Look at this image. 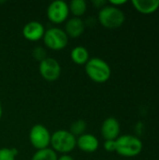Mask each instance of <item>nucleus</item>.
<instances>
[{
  "label": "nucleus",
  "instance_id": "1",
  "mask_svg": "<svg viewBox=\"0 0 159 160\" xmlns=\"http://www.w3.org/2000/svg\"><path fill=\"white\" fill-rule=\"evenodd\" d=\"M143 149L141 139L133 135H122L115 140V152L124 158H134L139 156Z\"/></svg>",
  "mask_w": 159,
  "mask_h": 160
},
{
  "label": "nucleus",
  "instance_id": "2",
  "mask_svg": "<svg viewBox=\"0 0 159 160\" xmlns=\"http://www.w3.org/2000/svg\"><path fill=\"white\" fill-rule=\"evenodd\" d=\"M84 66L87 76L95 82L104 83L111 78V67L106 61L101 58H90Z\"/></svg>",
  "mask_w": 159,
  "mask_h": 160
},
{
  "label": "nucleus",
  "instance_id": "3",
  "mask_svg": "<svg viewBox=\"0 0 159 160\" xmlns=\"http://www.w3.org/2000/svg\"><path fill=\"white\" fill-rule=\"evenodd\" d=\"M50 145L56 154L68 155L77 147V138L68 130L60 129L52 134Z\"/></svg>",
  "mask_w": 159,
  "mask_h": 160
},
{
  "label": "nucleus",
  "instance_id": "4",
  "mask_svg": "<svg viewBox=\"0 0 159 160\" xmlns=\"http://www.w3.org/2000/svg\"><path fill=\"white\" fill-rule=\"evenodd\" d=\"M99 23L108 29H115L122 26L126 21V15L120 8L106 5L99 9L97 16Z\"/></svg>",
  "mask_w": 159,
  "mask_h": 160
},
{
  "label": "nucleus",
  "instance_id": "5",
  "mask_svg": "<svg viewBox=\"0 0 159 160\" xmlns=\"http://www.w3.org/2000/svg\"><path fill=\"white\" fill-rule=\"evenodd\" d=\"M42 39L45 46L52 51H61L68 43L67 35L59 27H52L46 30Z\"/></svg>",
  "mask_w": 159,
  "mask_h": 160
},
{
  "label": "nucleus",
  "instance_id": "6",
  "mask_svg": "<svg viewBox=\"0 0 159 160\" xmlns=\"http://www.w3.org/2000/svg\"><path fill=\"white\" fill-rule=\"evenodd\" d=\"M51 137L49 129L40 124H37L33 126L29 132V141L31 145L37 150H42L45 148H49L51 144Z\"/></svg>",
  "mask_w": 159,
  "mask_h": 160
},
{
  "label": "nucleus",
  "instance_id": "7",
  "mask_svg": "<svg viewBox=\"0 0 159 160\" xmlns=\"http://www.w3.org/2000/svg\"><path fill=\"white\" fill-rule=\"evenodd\" d=\"M69 15L68 4L62 0L52 2L47 8V17L53 24H61L67 21Z\"/></svg>",
  "mask_w": 159,
  "mask_h": 160
},
{
  "label": "nucleus",
  "instance_id": "8",
  "mask_svg": "<svg viewBox=\"0 0 159 160\" xmlns=\"http://www.w3.org/2000/svg\"><path fill=\"white\" fill-rule=\"evenodd\" d=\"M39 73L47 82H54L61 75V66L52 57H47L39 63Z\"/></svg>",
  "mask_w": 159,
  "mask_h": 160
},
{
  "label": "nucleus",
  "instance_id": "9",
  "mask_svg": "<svg viewBox=\"0 0 159 160\" xmlns=\"http://www.w3.org/2000/svg\"><path fill=\"white\" fill-rule=\"evenodd\" d=\"M121 127L119 121L114 117L106 118L101 126V135L105 141H115L120 136Z\"/></svg>",
  "mask_w": 159,
  "mask_h": 160
},
{
  "label": "nucleus",
  "instance_id": "10",
  "mask_svg": "<svg viewBox=\"0 0 159 160\" xmlns=\"http://www.w3.org/2000/svg\"><path fill=\"white\" fill-rule=\"evenodd\" d=\"M44 25L37 21H31L27 22L22 28L23 38L29 41L36 42L43 38L45 34Z\"/></svg>",
  "mask_w": 159,
  "mask_h": 160
},
{
  "label": "nucleus",
  "instance_id": "11",
  "mask_svg": "<svg viewBox=\"0 0 159 160\" xmlns=\"http://www.w3.org/2000/svg\"><path fill=\"white\" fill-rule=\"evenodd\" d=\"M77 147L84 153H95L99 147V142L95 135L84 133L77 138Z\"/></svg>",
  "mask_w": 159,
  "mask_h": 160
},
{
  "label": "nucleus",
  "instance_id": "12",
  "mask_svg": "<svg viewBox=\"0 0 159 160\" xmlns=\"http://www.w3.org/2000/svg\"><path fill=\"white\" fill-rule=\"evenodd\" d=\"M85 30V22L82 20V18L73 17L66 22L65 32L67 35L68 38H80Z\"/></svg>",
  "mask_w": 159,
  "mask_h": 160
},
{
  "label": "nucleus",
  "instance_id": "13",
  "mask_svg": "<svg viewBox=\"0 0 159 160\" xmlns=\"http://www.w3.org/2000/svg\"><path fill=\"white\" fill-rule=\"evenodd\" d=\"M134 8L144 15L155 13L159 8V0H132Z\"/></svg>",
  "mask_w": 159,
  "mask_h": 160
},
{
  "label": "nucleus",
  "instance_id": "14",
  "mask_svg": "<svg viewBox=\"0 0 159 160\" xmlns=\"http://www.w3.org/2000/svg\"><path fill=\"white\" fill-rule=\"evenodd\" d=\"M70 58L72 62L75 63L76 65H85L90 59L89 52L86 48L82 46H77L72 49L70 52Z\"/></svg>",
  "mask_w": 159,
  "mask_h": 160
},
{
  "label": "nucleus",
  "instance_id": "15",
  "mask_svg": "<svg viewBox=\"0 0 159 160\" xmlns=\"http://www.w3.org/2000/svg\"><path fill=\"white\" fill-rule=\"evenodd\" d=\"M69 13L76 18H81L83 16L87 10V3L84 0H72L68 4Z\"/></svg>",
  "mask_w": 159,
  "mask_h": 160
},
{
  "label": "nucleus",
  "instance_id": "16",
  "mask_svg": "<svg viewBox=\"0 0 159 160\" xmlns=\"http://www.w3.org/2000/svg\"><path fill=\"white\" fill-rule=\"evenodd\" d=\"M57 154L52 148L37 150L32 157L31 160H57Z\"/></svg>",
  "mask_w": 159,
  "mask_h": 160
},
{
  "label": "nucleus",
  "instance_id": "17",
  "mask_svg": "<svg viewBox=\"0 0 159 160\" xmlns=\"http://www.w3.org/2000/svg\"><path fill=\"white\" fill-rule=\"evenodd\" d=\"M86 128H87V125H86V122L84 120H77L75 122L72 123V125L70 126V130L69 132L75 136L76 138L82 136V134L85 133V130H86Z\"/></svg>",
  "mask_w": 159,
  "mask_h": 160
},
{
  "label": "nucleus",
  "instance_id": "18",
  "mask_svg": "<svg viewBox=\"0 0 159 160\" xmlns=\"http://www.w3.org/2000/svg\"><path fill=\"white\" fill-rule=\"evenodd\" d=\"M18 151L16 148L4 147L0 149V160H16Z\"/></svg>",
  "mask_w": 159,
  "mask_h": 160
},
{
  "label": "nucleus",
  "instance_id": "19",
  "mask_svg": "<svg viewBox=\"0 0 159 160\" xmlns=\"http://www.w3.org/2000/svg\"><path fill=\"white\" fill-rule=\"evenodd\" d=\"M32 54H33V57H34L37 61H39V63H40L41 61H43L45 58H47L46 50H45L43 47H40V46L36 47V48L33 50Z\"/></svg>",
  "mask_w": 159,
  "mask_h": 160
},
{
  "label": "nucleus",
  "instance_id": "20",
  "mask_svg": "<svg viewBox=\"0 0 159 160\" xmlns=\"http://www.w3.org/2000/svg\"><path fill=\"white\" fill-rule=\"evenodd\" d=\"M103 146L107 152H115V141H105Z\"/></svg>",
  "mask_w": 159,
  "mask_h": 160
},
{
  "label": "nucleus",
  "instance_id": "21",
  "mask_svg": "<svg viewBox=\"0 0 159 160\" xmlns=\"http://www.w3.org/2000/svg\"><path fill=\"white\" fill-rule=\"evenodd\" d=\"M93 5L96 8H99L101 9L102 8H104L106 5H108V2L107 1H104V0H94L93 2Z\"/></svg>",
  "mask_w": 159,
  "mask_h": 160
},
{
  "label": "nucleus",
  "instance_id": "22",
  "mask_svg": "<svg viewBox=\"0 0 159 160\" xmlns=\"http://www.w3.org/2000/svg\"><path fill=\"white\" fill-rule=\"evenodd\" d=\"M127 3V0H111L109 2L110 5H112L113 7H116V8H120L121 6H123V5H125Z\"/></svg>",
  "mask_w": 159,
  "mask_h": 160
},
{
  "label": "nucleus",
  "instance_id": "23",
  "mask_svg": "<svg viewBox=\"0 0 159 160\" xmlns=\"http://www.w3.org/2000/svg\"><path fill=\"white\" fill-rule=\"evenodd\" d=\"M57 160H74V158L69 155H62V156L58 157Z\"/></svg>",
  "mask_w": 159,
  "mask_h": 160
},
{
  "label": "nucleus",
  "instance_id": "24",
  "mask_svg": "<svg viewBox=\"0 0 159 160\" xmlns=\"http://www.w3.org/2000/svg\"><path fill=\"white\" fill-rule=\"evenodd\" d=\"M2 114H3V110H2V105H1V103H0V120H1V118H2Z\"/></svg>",
  "mask_w": 159,
  "mask_h": 160
}]
</instances>
